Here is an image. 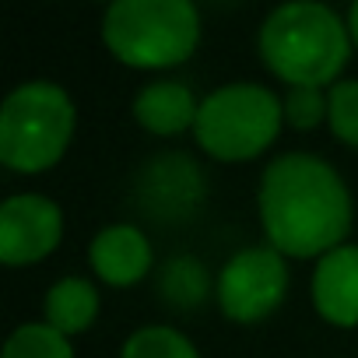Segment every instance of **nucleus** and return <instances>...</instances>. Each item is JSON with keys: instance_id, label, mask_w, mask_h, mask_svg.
Segmentation results:
<instances>
[{"instance_id": "1", "label": "nucleus", "mask_w": 358, "mask_h": 358, "mask_svg": "<svg viewBox=\"0 0 358 358\" xmlns=\"http://www.w3.org/2000/svg\"><path fill=\"white\" fill-rule=\"evenodd\" d=\"M260 218L278 253L323 257L337 250L351 229V197L323 158L288 151L264 169Z\"/></svg>"}, {"instance_id": "2", "label": "nucleus", "mask_w": 358, "mask_h": 358, "mask_svg": "<svg viewBox=\"0 0 358 358\" xmlns=\"http://www.w3.org/2000/svg\"><path fill=\"white\" fill-rule=\"evenodd\" d=\"M260 53L267 67L292 88H320L341 74L351 53V32L316 0H295L271 11L260 29Z\"/></svg>"}, {"instance_id": "3", "label": "nucleus", "mask_w": 358, "mask_h": 358, "mask_svg": "<svg viewBox=\"0 0 358 358\" xmlns=\"http://www.w3.org/2000/svg\"><path fill=\"white\" fill-rule=\"evenodd\" d=\"M102 39L130 67H172L201 39L190 0H116L102 18Z\"/></svg>"}, {"instance_id": "4", "label": "nucleus", "mask_w": 358, "mask_h": 358, "mask_svg": "<svg viewBox=\"0 0 358 358\" xmlns=\"http://www.w3.org/2000/svg\"><path fill=\"white\" fill-rule=\"evenodd\" d=\"M74 134V102L53 81L18 85L0 109V162L15 172L50 169Z\"/></svg>"}, {"instance_id": "5", "label": "nucleus", "mask_w": 358, "mask_h": 358, "mask_svg": "<svg viewBox=\"0 0 358 358\" xmlns=\"http://www.w3.org/2000/svg\"><path fill=\"white\" fill-rule=\"evenodd\" d=\"M281 116H285V106L271 88L236 81L211 92L201 102L194 130L208 155L222 162H243V158L260 155L278 137Z\"/></svg>"}, {"instance_id": "6", "label": "nucleus", "mask_w": 358, "mask_h": 358, "mask_svg": "<svg viewBox=\"0 0 358 358\" xmlns=\"http://www.w3.org/2000/svg\"><path fill=\"white\" fill-rule=\"evenodd\" d=\"M288 288V267L274 246L239 250L218 274V302L239 323L264 320Z\"/></svg>"}, {"instance_id": "7", "label": "nucleus", "mask_w": 358, "mask_h": 358, "mask_svg": "<svg viewBox=\"0 0 358 358\" xmlns=\"http://www.w3.org/2000/svg\"><path fill=\"white\" fill-rule=\"evenodd\" d=\"M60 236L64 215L43 194H15L0 208V260L11 267L50 257Z\"/></svg>"}, {"instance_id": "8", "label": "nucleus", "mask_w": 358, "mask_h": 358, "mask_svg": "<svg viewBox=\"0 0 358 358\" xmlns=\"http://www.w3.org/2000/svg\"><path fill=\"white\" fill-rule=\"evenodd\" d=\"M313 302L337 327L358 323V246H337L320 257L313 274Z\"/></svg>"}, {"instance_id": "9", "label": "nucleus", "mask_w": 358, "mask_h": 358, "mask_svg": "<svg viewBox=\"0 0 358 358\" xmlns=\"http://www.w3.org/2000/svg\"><path fill=\"white\" fill-rule=\"evenodd\" d=\"M92 267L102 281L127 288L141 281L151 267V243L134 225H109L92 243Z\"/></svg>"}, {"instance_id": "10", "label": "nucleus", "mask_w": 358, "mask_h": 358, "mask_svg": "<svg viewBox=\"0 0 358 358\" xmlns=\"http://www.w3.org/2000/svg\"><path fill=\"white\" fill-rule=\"evenodd\" d=\"M197 99L183 81H151L134 99V116L151 134H179L197 123Z\"/></svg>"}, {"instance_id": "11", "label": "nucleus", "mask_w": 358, "mask_h": 358, "mask_svg": "<svg viewBox=\"0 0 358 358\" xmlns=\"http://www.w3.org/2000/svg\"><path fill=\"white\" fill-rule=\"evenodd\" d=\"M95 313H99V292L85 278H64L46 292V323L64 337L81 334L95 320Z\"/></svg>"}, {"instance_id": "12", "label": "nucleus", "mask_w": 358, "mask_h": 358, "mask_svg": "<svg viewBox=\"0 0 358 358\" xmlns=\"http://www.w3.org/2000/svg\"><path fill=\"white\" fill-rule=\"evenodd\" d=\"M4 358H74V348L50 323H25L8 337Z\"/></svg>"}, {"instance_id": "13", "label": "nucleus", "mask_w": 358, "mask_h": 358, "mask_svg": "<svg viewBox=\"0 0 358 358\" xmlns=\"http://www.w3.org/2000/svg\"><path fill=\"white\" fill-rule=\"evenodd\" d=\"M123 358H201V355L172 327H141L127 337Z\"/></svg>"}, {"instance_id": "14", "label": "nucleus", "mask_w": 358, "mask_h": 358, "mask_svg": "<svg viewBox=\"0 0 358 358\" xmlns=\"http://www.w3.org/2000/svg\"><path fill=\"white\" fill-rule=\"evenodd\" d=\"M327 120L330 130L358 148V81H337L327 95Z\"/></svg>"}, {"instance_id": "15", "label": "nucleus", "mask_w": 358, "mask_h": 358, "mask_svg": "<svg viewBox=\"0 0 358 358\" xmlns=\"http://www.w3.org/2000/svg\"><path fill=\"white\" fill-rule=\"evenodd\" d=\"M327 116V99H323V92L320 88H288V95H285V120L292 123V127H316L320 120Z\"/></svg>"}, {"instance_id": "16", "label": "nucleus", "mask_w": 358, "mask_h": 358, "mask_svg": "<svg viewBox=\"0 0 358 358\" xmlns=\"http://www.w3.org/2000/svg\"><path fill=\"white\" fill-rule=\"evenodd\" d=\"M348 32H351V39H355V46H358V0H355L351 11H348Z\"/></svg>"}]
</instances>
